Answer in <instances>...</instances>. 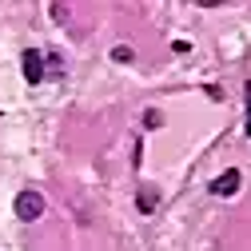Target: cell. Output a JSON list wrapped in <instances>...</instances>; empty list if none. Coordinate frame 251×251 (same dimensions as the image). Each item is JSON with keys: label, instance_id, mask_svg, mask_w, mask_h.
<instances>
[{"label": "cell", "instance_id": "obj_5", "mask_svg": "<svg viewBox=\"0 0 251 251\" xmlns=\"http://www.w3.org/2000/svg\"><path fill=\"white\" fill-rule=\"evenodd\" d=\"M112 60H120V64H132V60H136V52H132L128 44H120V48H112Z\"/></svg>", "mask_w": 251, "mask_h": 251}, {"label": "cell", "instance_id": "obj_2", "mask_svg": "<svg viewBox=\"0 0 251 251\" xmlns=\"http://www.w3.org/2000/svg\"><path fill=\"white\" fill-rule=\"evenodd\" d=\"M239 183H243L239 168H227L224 176H215V179L207 183V192H211V196H224V200H227V196H235V192H239Z\"/></svg>", "mask_w": 251, "mask_h": 251}, {"label": "cell", "instance_id": "obj_1", "mask_svg": "<svg viewBox=\"0 0 251 251\" xmlns=\"http://www.w3.org/2000/svg\"><path fill=\"white\" fill-rule=\"evenodd\" d=\"M12 211H16V219H24V224H36V219L44 215V196L32 192V187H24V192L16 196V203H12Z\"/></svg>", "mask_w": 251, "mask_h": 251}, {"label": "cell", "instance_id": "obj_3", "mask_svg": "<svg viewBox=\"0 0 251 251\" xmlns=\"http://www.w3.org/2000/svg\"><path fill=\"white\" fill-rule=\"evenodd\" d=\"M20 68H24V80H28V84H40V80H44V52L28 48V52L20 56Z\"/></svg>", "mask_w": 251, "mask_h": 251}, {"label": "cell", "instance_id": "obj_6", "mask_svg": "<svg viewBox=\"0 0 251 251\" xmlns=\"http://www.w3.org/2000/svg\"><path fill=\"white\" fill-rule=\"evenodd\" d=\"M160 120H164L160 112H155V108H148V112H144V128H160Z\"/></svg>", "mask_w": 251, "mask_h": 251}, {"label": "cell", "instance_id": "obj_4", "mask_svg": "<svg viewBox=\"0 0 251 251\" xmlns=\"http://www.w3.org/2000/svg\"><path fill=\"white\" fill-rule=\"evenodd\" d=\"M136 207H140L144 215H151L155 207H160V192H155V187H140V196H136Z\"/></svg>", "mask_w": 251, "mask_h": 251}, {"label": "cell", "instance_id": "obj_7", "mask_svg": "<svg viewBox=\"0 0 251 251\" xmlns=\"http://www.w3.org/2000/svg\"><path fill=\"white\" fill-rule=\"evenodd\" d=\"M243 108H247V124H243V132L251 136V88H247V96H243Z\"/></svg>", "mask_w": 251, "mask_h": 251}]
</instances>
